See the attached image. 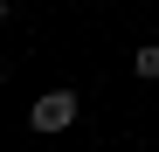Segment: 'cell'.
Wrapping results in <instances>:
<instances>
[{"label":"cell","mask_w":159,"mask_h":152,"mask_svg":"<svg viewBox=\"0 0 159 152\" xmlns=\"http://www.w3.org/2000/svg\"><path fill=\"white\" fill-rule=\"evenodd\" d=\"M76 111H83V104H76V90H42L35 111H28V124H35V132H69Z\"/></svg>","instance_id":"obj_1"},{"label":"cell","mask_w":159,"mask_h":152,"mask_svg":"<svg viewBox=\"0 0 159 152\" xmlns=\"http://www.w3.org/2000/svg\"><path fill=\"white\" fill-rule=\"evenodd\" d=\"M0 21H7V0H0Z\"/></svg>","instance_id":"obj_3"},{"label":"cell","mask_w":159,"mask_h":152,"mask_svg":"<svg viewBox=\"0 0 159 152\" xmlns=\"http://www.w3.org/2000/svg\"><path fill=\"white\" fill-rule=\"evenodd\" d=\"M131 69H139V76H145V83H159V42H145V48H139V56H131Z\"/></svg>","instance_id":"obj_2"}]
</instances>
